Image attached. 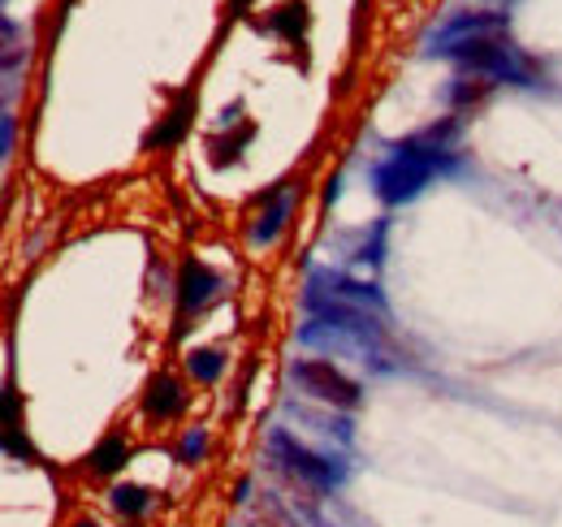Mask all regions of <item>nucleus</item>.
Segmentation results:
<instances>
[{"label": "nucleus", "instance_id": "obj_1", "mask_svg": "<svg viewBox=\"0 0 562 527\" xmlns=\"http://www.w3.org/2000/svg\"><path fill=\"white\" fill-rule=\"evenodd\" d=\"M450 138H454V122H441V126H432V131L412 134V138L394 143V147L376 160V169H372V191H376V199L390 203V208H394V203H412L432 178L450 173V169H454Z\"/></svg>", "mask_w": 562, "mask_h": 527}, {"label": "nucleus", "instance_id": "obj_2", "mask_svg": "<svg viewBox=\"0 0 562 527\" xmlns=\"http://www.w3.org/2000/svg\"><path fill=\"white\" fill-rule=\"evenodd\" d=\"M446 61L472 74V78H485V82H515V87H537V66L506 40V35H493L481 44H468L459 53H450Z\"/></svg>", "mask_w": 562, "mask_h": 527}, {"label": "nucleus", "instance_id": "obj_3", "mask_svg": "<svg viewBox=\"0 0 562 527\" xmlns=\"http://www.w3.org/2000/svg\"><path fill=\"white\" fill-rule=\"evenodd\" d=\"M265 450H269V459L278 462L281 471H290V475H299L303 484H312V489H338L342 480H347V467L338 459H329V455H316V450H307L299 437H290L285 428H273L269 433V441H265Z\"/></svg>", "mask_w": 562, "mask_h": 527}, {"label": "nucleus", "instance_id": "obj_4", "mask_svg": "<svg viewBox=\"0 0 562 527\" xmlns=\"http://www.w3.org/2000/svg\"><path fill=\"white\" fill-rule=\"evenodd\" d=\"M510 18L497 13V9H463V13H450L428 40H424V57H450L468 44H481V40H493V35H506Z\"/></svg>", "mask_w": 562, "mask_h": 527}, {"label": "nucleus", "instance_id": "obj_5", "mask_svg": "<svg viewBox=\"0 0 562 527\" xmlns=\"http://www.w3.org/2000/svg\"><path fill=\"white\" fill-rule=\"evenodd\" d=\"M290 381H294L307 397L325 402V406H342V411H351V406L363 402V385L351 381L342 368H334L329 359H294V363H290Z\"/></svg>", "mask_w": 562, "mask_h": 527}, {"label": "nucleus", "instance_id": "obj_6", "mask_svg": "<svg viewBox=\"0 0 562 527\" xmlns=\"http://www.w3.org/2000/svg\"><path fill=\"white\" fill-rule=\"evenodd\" d=\"M216 294H221V277L204 260L191 256V260L182 264V272H178V333L187 329V321L200 316Z\"/></svg>", "mask_w": 562, "mask_h": 527}, {"label": "nucleus", "instance_id": "obj_7", "mask_svg": "<svg viewBox=\"0 0 562 527\" xmlns=\"http://www.w3.org/2000/svg\"><path fill=\"white\" fill-rule=\"evenodd\" d=\"M290 212H294V187L281 182V187H273L269 195L260 199V212L251 221V247H273L281 238V229H285V221H290Z\"/></svg>", "mask_w": 562, "mask_h": 527}, {"label": "nucleus", "instance_id": "obj_8", "mask_svg": "<svg viewBox=\"0 0 562 527\" xmlns=\"http://www.w3.org/2000/svg\"><path fill=\"white\" fill-rule=\"evenodd\" d=\"M143 411L151 415V419H178L182 411H187V390H182V381H173V377H151L147 381V390H143Z\"/></svg>", "mask_w": 562, "mask_h": 527}, {"label": "nucleus", "instance_id": "obj_9", "mask_svg": "<svg viewBox=\"0 0 562 527\" xmlns=\"http://www.w3.org/2000/svg\"><path fill=\"white\" fill-rule=\"evenodd\" d=\"M191 117H195V91H182V96L173 100V109H169V113L156 122V131H147L143 147H147V152H151V147H173V143L187 134Z\"/></svg>", "mask_w": 562, "mask_h": 527}, {"label": "nucleus", "instance_id": "obj_10", "mask_svg": "<svg viewBox=\"0 0 562 527\" xmlns=\"http://www.w3.org/2000/svg\"><path fill=\"white\" fill-rule=\"evenodd\" d=\"M126 462H131V441H126L122 433H109V437L91 450V467H95L100 475H117Z\"/></svg>", "mask_w": 562, "mask_h": 527}, {"label": "nucleus", "instance_id": "obj_11", "mask_svg": "<svg viewBox=\"0 0 562 527\" xmlns=\"http://www.w3.org/2000/svg\"><path fill=\"white\" fill-rule=\"evenodd\" d=\"M225 363H229V359H225L216 346H204V350H191V355H187V372H191L200 385H216V381L225 377Z\"/></svg>", "mask_w": 562, "mask_h": 527}, {"label": "nucleus", "instance_id": "obj_12", "mask_svg": "<svg viewBox=\"0 0 562 527\" xmlns=\"http://www.w3.org/2000/svg\"><path fill=\"white\" fill-rule=\"evenodd\" d=\"M109 502H113V511L126 515V519H139V515L151 511V493H147L143 484H113Z\"/></svg>", "mask_w": 562, "mask_h": 527}, {"label": "nucleus", "instance_id": "obj_13", "mask_svg": "<svg viewBox=\"0 0 562 527\" xmlns=\"http://www.w3.org/2000/svg\"><path fill=\"white\" fill-rule=\"evenodd\" d=\"M269 26L285 35V40H299L303 31H307V9H303V0H290V4H281L278 13L269 18Z\"/></svg>", "mask_w": 562, "mask_h": 527}, {"label": "nucleus", "instance_id": "obj_14", "mask_svg": "<svg viewBox=\"0 0 562 527\" xmlns=\"http://www.w3.org/2000/svg\"><path fill=\"white\" fill-rule=\"evenodd\" d=\"M251 134H256V126H251V122H243L229 138H216V143H212V165H234V160L243 156V147L251 143Z\"/></svg>", "mask_w": 562, "mask_h": 527}, {"label": "nucleus", "instance_id": "obj_15", "mask_svg": "<svg viewBox=\"0 0 562 527\" xmlns=\"http://www.w3.org/2000/svg\"><path fill=\"white\" fill-rule=\"evenodd\" d=\"M204 450H209V433H204V428H191V433L182 437V446H178V462H200Z\"/></svg>", "mask_w": 562, "mask_h": 527}, {"label": "nucleus", "instance_id": "obj_16", "mask_svg": "<svg viewBox=\"0 0 562 527\" xmlns=\"http://www.w3.org/2000/svg\"><path fill=\"white\" fill-rule=\"evenodd\" d=\"M4 450H9V459H35V455H31V441L22 437L18 424H4Z\"/></svg>", "mask_w": 562, "mask_h": 527}, {"label": "nucleus", "instance_id": "obj_17", "mask_svg": "<svg viewBox=\"0 0 562 527\" xmlns=\"http://www.w3.org/2000/svg\"><path fill=\"white\" fill-rule=\"evenodd\" d=\"M13 143H18V126H13V113L4 109V117H0V147H4V156H13Z\"/></svg>", "mask_w": 562, "mask_h": 527}, {"label": "nucleus", "instance_id": "obj_18", "mask_svg": "<svg viewBox=\"0 0 562 527\" xmlns=\"http://www.w3.org/2000/svg\"><path fill=\"white\" fill-rule=\"evenodd\" d=\"M247 493H251V480H243V484H238V493H234V502L243 506V502H247Z\"/></svg>", "mask_w": 562, "mask_h": 527}, {"label": "nucleus", "instance_id": "obj_19", "mask_svg": "<svg viewBox=\"0 0 562 527\" xmlns=\"http://www.w3.org/2000/svg\"><path fill=\"white\" fill-rule=\"evenodd\" d=\"M74 527H100V524H91V519H78Z\"/></svg>", "mask_w": 562, "mask_h": 527}, {"label": "nucleus", "instance_id": "obj_20", "mask_svg": "<svg viewBox=\"0 0 562 527\" xmlns=\"http://www.w3.org/2000/svg\"><path fill=\"white\" fill-rule=\"evenodd\" d=\"M234 4H251V0H234Z\"/></svg>", "mask_w": 562, "mask_h": 527}]
</instances>
